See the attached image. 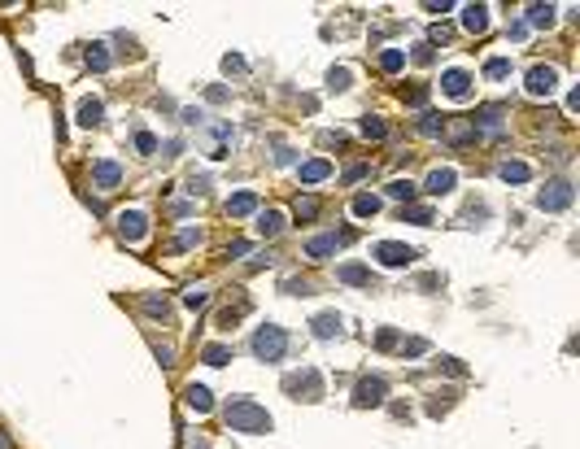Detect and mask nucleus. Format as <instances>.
I'll return each instance as SVG.
<instances>
[{
  "label": "nucleus",
  "instance_id": "obj_7",
  "mask_svg": "<svg viewBox=\"0 0 580 449\" xmlns=\"http://www.w3.org/2000/svg\"><path fill=\"white\" fill-rule=\"evenodd\" d=\"M118 231H123V240H144L148 236V219L140 210H123L118 214Z\"/></svg>",
  "mask_w": 580,
  "mask_h": 449
},
{
  "label": "nucleus",
  "instance_id": "obj_8",
  "mask_svg": "<svg viewBox=\"0 0 580 449\" xmlns=\"http://www.w3.org/2000/svg\"><path fill=\"white\" fill-rule=\"evenodd\" d=\"M441 88H445V96H454V101H467V96H471V74L467 70H445Z\"/></svg>",
  "mask_w": 580,
  "mask_h": 449
},
{
  "label": "nucleus",
  "instance_id": "obj_28",
  "mask_svg": "<svg viewBox=\"0 0 580 449\" xmlns=\"http://www.w3.org/2000/svg\"><path fill=\"white\" fill-rule=\"evenodd\" d=\"M362 136H371V140H384V136H389V127L379 123V118H362Z\"/></svg>",
  "mask_w": 580,
  "mask_h": 449
},
{
  "label": "nucleus",
  "instance_id": "obj_36",
  "mask_svg": "<svg viewBox=\"0 0 580 449\" xmlns=\"http://www.w3.org/2000/svg\"><path fill=\"white\" fill-rule=\"evenodd\" d=\"M249 249H253V244H249V240H236V244H231V249H227V258H244V253H249Z\"/></svg>",
  "mask_w": 580,
  "mask_h": 449
},
{
  "label": "nucleus",
  "instance_id": "obj_9",
  "mask_svg": "<svg viewBox=\"0 0 580 449\" xmlns=\"http://www.w3.org/2000/svg\"><path fill=\"white\" fill-rule=\"evenodd\" d=\"M384 379H362V384H358V393H354V406H379V402H384Z\"/></svg>",
  "mask_w": 580,
  "mask_h": 449
},
{
  "label": "nucleus",
  "instance_id": "obj_35",
  "mask_svg": "<svg viewBox=\"0 0 580 449\" xmlns=\"http://www.w3.org/2000/svg\"><path fill=\"white\" fill-rule=\"evenodd\" d=\"M144 310H148V314H157V319H166V314H171V310H166V301H157V297H148Z\"/></svg>",
  "mask_w": 580,
  "mask_h": 449
},
{
  "label": "nucleus",
  "instance_id": "obj_33",
  "mask_svg": "<svg viewBox=\"0 0 580 449\" xmlns=\"http://www.w3.org/2000/svg\"><path fill=\"white\" fill-rule=\"evenodd\" d=\"M419 131H423V136H437V131H441L437 113H423V118H419Z\"/></svg>",
  "mask_w": 580,
  "mask_h": 449
},
{
  "label": "nucleus",
  "instance_id": "obj_15",
  "mask_svg": "<svg viewBox=\"0 0 580 449\" xmlns=\"http://www.w3.org/2000/svg\"><path fill=\"white\" fill-rule=\"evenodd\" d=\"M497 175H502L506 184H528V175H533V171H528V162H502V166H497Z\"/></svg>",
  "mask_w": 580,
  "mask_h": 449
},
{
  "label": "nucleus",
  "instance_id": "obj_14",
  "mask_svg": "<svg viewBox=\"0 0 580 449\" xmlns=\"http://www.w3.org/2000/svg\"><path fill=\"white\" fill-rule=\"evenodd\" d=\"M340 331V314L336 310H327V314H319V319H314V336L319 340H331Z\"/></svg>",
  "mask_w": 580,
  "mask_h": 449
},
{
  "label": "nucleus",
  "instance_id": "obj_37",
  "mask_svg": "<svg viewBox=\"0 0 580 449\" xmlns=\"http://www.w3.org/2000/svg\"><path fill=\"white\" fill-rule=\"evenodd\" d=\"M406 101H410V105H423V101H428V88H410Z\"/></svg>",
  "mask_w": 580,
  "mask_h": 449
},
{
  "label": "nucleus",
  "instance_id": "obj_26",
  "mask_svg": "<svg viewBox=\"0 0 580 449\" xmlns=\"http://www.w3.org/2000/svg\"><path fill=\"white\" fill-rule=\"evenodd\" d=\"M88 65H92V70H105V65H109L105 44H92V48H88Z\"/></svg>",
  "mask_w": 580,
  "mask_h": 449
},
{
  "label": "nucleus",
  "instance_id": "obj_30",
  "mask_svg": "<svg viewBox=\"0 0 580 449\" xmlns=\"http://www.w3.org/2000/svg\"><path fill=\"white\" fill-rule=\"evenodd\" d=\"M205 301H210V292H205V288H192V292H184V306H188V310H201Z\"/></svg>",
  "mask_w": 580,
  "mask_h": 449
},
{
  "label": "nucleus",
  "instance_id": "obj_23",
  "mask_svg": "<svg viewBox=\"0 0 580 449\" xmlns=\"http://www.w3.org/2000/svg\"><path fill=\"white\" fill-rule=\"evenodd\" d=\"M340 279L345 284H371V271L367 266H340Z\"/></svg>",
  "mask_w": 580,
  "mask_h": 449
},
{
  "label": "nucleus",
  "instance_id": "obj_22",
  "mask_svg": "<svg viewBox=\"0 0 580 449\" xmlns=\"http://www.w3.org/2000/svg\"><path fill=\"white\" fill-rule=\"evenodd\" d=\"M201 358L210 362V367H227V362H231V349H227V345H210Z\"/></svg>",
  "mask_w": 580,
  "mask_h": 449
},
{
  "label": "nucleus",
  "instance_id": "obj_6",
  "mask_svg": "<svg viewBox=\"0 0 580 449\" xmlns=\"http://www.w3.org/2000/svg\"><path fill=\"white\" fill-rule=\"evenodd\" d=\"M371 253L384 262V266H410V262H414V249H410V244H397V240H379Z\"/></svg>",
  "mask_w": 580,
  "mask_h": 449
},
{
  "label": "nucleus",
  "instance_id": "obj_12",
  "mask_svg": "<svg viewBox=\"0 0 580 449\" xmlns=\"http://www.w3.org/2000/svg\"><path fill=\"white\" fill-rule=\"evenodd\" d=\"M462 26H467L471 36H480V31L489 26V5H467L462 9Z\"/></svg>",
  "mask_w": 580,
  "mask_h": 449
},
{
  "label": "nucleus",
  "instance_id": "obj_1",
  "mask_svg": "<svg viewBox=\"0 0 580 449\" xmlns=\"http://www.w3.org/2000/svg\"><path fill=\"white\" fill-rule=\"evenodd\" d=\"M223 419H227L231 432H249V436H262V432H271V414L262 410V406H253L249 397H236V402L223 410Z\"/></svg>",
  "mask_w": 580,
  "mask_h": 449
},
{
  "label": "nucleus",
  "instance_id": "obj_34",
  "mask_svg": "<svg viewBox=\"0 0 580 449\" xmlns=\"http://www.w3.org/2000/svg\"><path fill=\"white\" fill-rule=\"evenodd\" d=\"M136 148H140V153H157V140L148 136V131H140V136H136Z\"/></svg>",
  "mask_w": 580,
  "mask_h": 449
},
{
  "label": "nucleus",
  "instance_id": "obj_32",
  "mask_svg": "<svg viewBox=\"0 0 580 449\" xmlns=\"http://www.w3.org/2000/svg\"><path fill=\"white\" fill-rule=\"evenodd\" d=\"M319 214V201L314 196H306V201H297V219H314Z\"/></svg>",
  "mask_w": 580,
  "mask_h": 449
},
{
  "label": "nucleus",
  "instance_id": "obj_3",
  "mask_svg": "<svg viewBox=\"0 0 580 449\" xmlns=\"http://www.w3.org/2000/svg\"><path fill=\"white\" fill-rule=\"evenodd\" d=\"M572 184H567V179H554V184H545L541 192H537V205L541 210H567L572 205Z\"/></svg>",
  "mask_w": 580,
  "mask_h": 449
},
{
  "label": "nucleus",
  "instance_id": "obj_4",
  "mask_svg": "<svg viewBox=\"0 0 580 449\" xmlns=\"http://www.w3.org/2000/svg\"><path fill=\"white\" fill-rule=\"evenodd\" d=\"M554 88H558L554 65H533L528 70V96H554Z\"/></svg>",
  "mask_w": 580,
  "mask_h": 449
},
{
  "label": "nucleus",
  "instance_id": "obj_25",
  "mask_svg": "<svg viewBox=\"0 0 580 449\" xmlns=\"http://www.w3.org/2000/svg\"><path fill=\"white\" fill-rule=\"evenodd\" d=\"M402 219H406V223L428 227V223H432V210H428V205H410V210H402Z\"/></svg>",
  "mask_w": 580,
  "mask_h": 449
},
{
  "label": "nucleus",
  "instance_id": "obj_2",
  "mask_svg": "<svg viewBox=\"0 0 580 449\" xmlns=\"http://www.w3.org/2000/svg\"><path fill=\"white\" fill-rule=\"evenodd\" d=\"M284 349H288L284 327H262L258 336H253V354H258L262 362H279V358H284Z\"/></svg>",
  "mask_w": 580,
  "mask_h": 449
},
{
  "label": "nucleus",
  "instance_id": "obj_17",
  "mask_svg": "<svg viewBox=\"0 0 580 449\" xmlns=\"http://www.w3.org/2000/svg\"><path fill=\"white\" fill-rule=\"evenodd\" d=\"M101 118H105V105L96 101V96H88V101L79 105V123H83V127H96Z\"/></svg>",
  "mask_w": 580,
  "mask_h": 449
},
{
  "label": "nucleus",
  "instance_id": "obj_24",
  "mask_svg": "<svg viewBox=\"0 0 580 449\" xmlns=\"http://www.w3.org/2000/svg\"><path fill=\"white\" fill-rule=\"evenodd\" d=\"M528 22H533V26H550L554 22V9L550 5H533V9H528Z\"/></svg>",
  "mask_w": 580,
  "mask_h": 449
},
{
  "label": "nucleus",
  "instance_id": "obj_21",
  "mask_svg": "<svg viewBox=\"0 0 580 449\" xmlns=\"http://www.w3.org/2000/svg\"><path fill=\"white\" fill-rule=\"evenodd\" d=\"M379 65H384L389 74L402 70V65H406V53H402V48H384V53H379Z\"/></svg>",
  "mask_w": 580,
  "mask_h": 449
},
{
  "label": "nucleus",
  "instance_id": "obj_27",
  "mask_svg": "<svg viewBox=\"0 0 580 449\" xmlns=\"http://www.w3.org/2000/svg\"><path fill=\"white\" fill-rule=\"evenodd\" d=\"M389 196H397V201H410V196H414V184H410V179H393V184H389Z\"/></svg>",
  "mask_w": 580,
  "mask_h": 449
},
{
  "label": "nucleus",
  "instance_id": "obj_16",
  "mask_svg": "<svg viewBox=\"0 0 580 449\" xmlns=\"http://www.w3.org/2000/svg\"><path fill=\"white\" fill-rule=\"evenodd\" d=\"M253 210H258V196L253 192H240V196H231V201H227L231 219H244V214H253Z\"/></svg>",
  "mask_w": 580,
  "mask_h": 449
},
{
  "label": "nucleus",
  "instance_id": "obj_10",
  "mask_svg": "<svg viewBox=\"0 0 580 449\" xmlns=\"http://www.w3.org/2000/svg\"><path fill=\"white\" fill-rule=\"evenodd\" d=\"M92 179H96V188H101V192H109V188L123 184V171H118L113 162H96V166H92Z\"/></svg>",
  "mask_w": 580,
  "mask_h": 449
},
{
  "label": "nucleus",
  "instance_id": "obj_31",
  "mask_svg": "<svg viewBox=\"0 0 580 449\" xmlns=\"http://www.w3.org/2000/svg\"><path fill=\"white\" fill-rule=\"evenodd\" d=\"M327 88H331V92H345V88H350V70H345V65H340V70H331V83H327Z\"/></svg>",
  "mask_w": 580,
  "mask_h": 449
},
{
  "label": "nucleus",
  "instance_id": "obj_11",
  "mask_svg": "<svg viewBox=\"0 0 580 449\" xmlns=\"http://www.w3.org/2000/svg\"><path fill=\"white\" fill-rule=\"evenodd\" d=\"M454 184H458V175L450 171V166H437V171L428 175V192H432V196H445V192H454Z\"/></svg>",
  "mask_w": 580,
  "mask_h": 449
},
{
  "label": "nucleus",
  "instance_id": "obj_19",
  "mask_svg": "<svg viewBox=\"0 0 580 449\" xmlns=\"http://www.w3.org/2000/svg\"><path fill=\"white\" fill-rule=\"evenodd\" d=\"M327 175H331V166H327L323 157H319V162H306V166H301V184H319V179H327Z\"/></svg>",
  "mask_w": 580,
  "mask_h": 449
},
{
  "label": "nucleus",
  "instance_id": "obj_29",
  "mask_svg": "<svg viewBox=\"0 0 580 449\" xmlns=\"http://www.w3.org/2000/svg\"><path fill=\"white\" fill-rule=\"evenodd\" d=\"M485 74H489V79H506V74H510V61H506V57H493V61L485 65Z\"/></svg>",
  "mask_w": 580,
  "mask_h": 449
},
{
  "label": "nucleus",
  "instance_id": "obj_18",
  "mask_svg": "<svg viewBox=\"0 0 580 449\" xmlns=\"http://www.w3.org/2000/svg\"><path fill=\"white\" fill-rule=\"evenodd\" d=\"M258 231H262L267 240H275L279 231H284V214H279V210H267V214L258 219Z\"/></svg>",
  "mask_w": 580,
  "mask_h": 449
},
{
  "label": "nucleus",
  "instance_id": "obj_13",
  "mask_svg": "<svg viewBox=\"0 0 580 449\" xmlns=\"http://www.w3.org/2000/svg\"><path fill=\"white\" fill-rule=\"evenodd\" d=\"M184 402H188L196 414H210V410H214V402H210V388H201V384H188V388H184Z\"/></svg>",
  "mask_w": 580,
  "mask_h": 449
},
{
  "label": "nucleus",
  "instance_id": "obj_20",
  "mask_svg": "<svg viewBox=\"0 0 580 449\" xmlns=\"http://www.w3.org/2000/svg\"><path fill=\"white\" fill-rule=\"evenodd\" d=\"M354 214H358V219H375V214H379V196H371V192L354 196Z\"/></svg>",
  "mask_w": 580,
  "mask_h": 449
},
{
  "label": "nucleus",
  "instance_id": "obj_5",
  "mask_svg": "<svg viewBox=\"0 0 580 449\" xmlns=\"http://www.w3.org/2000/svg\"><path fill=\"white\" fill-rule=\"evenodd\" d=\"M284 388L297 393V397L306 393V402H319V397H323V384H319V375H314L310 367H306V371H297V375H288V379H284Z\"/></svg>",
  "mask_w": 580,
  "mask_h": 449
}]
</instances>
